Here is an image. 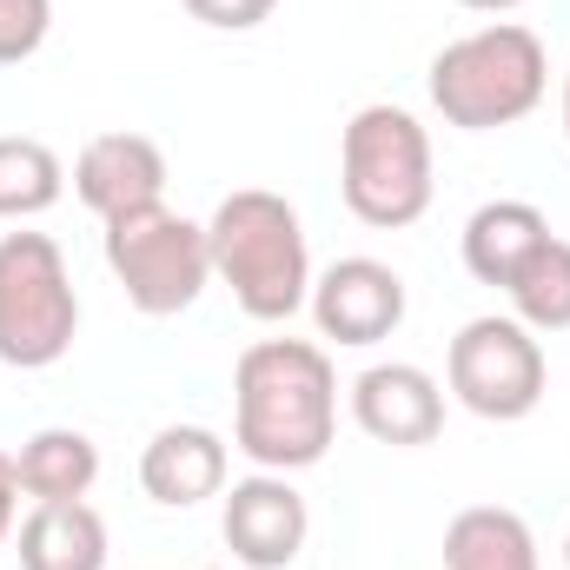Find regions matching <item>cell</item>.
I'll list each match as a JSON object with an SVG mask.
<instances>
[{
    "instance_id": "7402d4cb",
    "label": "cell",
    "mask_w": 570,
    "mask_h": 570,
    "mask_svg": "<svg viewBox=\"0 0 570 570\" xmlns=\"http://www.w3.org/2000/svg\"><path fill=\"white\" fill-rule=\"evenodd\" d=\"M458 7H471V13H511V7H524V0H458Z\"/></svg>"
},
{
    "instance_id": "603a6c76",
    "label": "cell",
    "mask_w": 570,
    "mask_h": 570,
    "mask_svg": "<svg viewBox=\"0 0 570 570\" xmlns=\"http://www.w3.org/2000/svg\"><path fill=\"white\" fill-rule=\"evenodd\" d=\"M564 140H570V67H564Z\"/></svg>"
},
{
    "instance_id": "cb8c5ba5",
    "label": "cell",
    "mask_w": 570,
    "mask_h": 570,
    "mask_svg": "<svg viewBox=\"0 0 570 570\" xmlns=\"http://www.w3.org/2000/svg\"><path fill=\"white\" fill-rule=\"evenodd\" d=\"M564 564H570V531H564Z\"/></svg>"
},
{
    "instance_id": "ac0fdd59",
    "label": "cell",
    "mask_w": 570,
    "mask_h": 570,
    "mask_svg": "<svg viewBox=\"0 0 570 570\" xmlns=\"http://www.w3.org/2000/svg\"><path fill=\"white\" fill-rule=\"evenodd\" d=\"M504 292H511V318L531 325L538 338H544V332H570V239L551 233Z\"/></svg>"
},
{
    "instance_id": "7c38bea8",
    "label": "cell",
    "mask_w": 570,
    "mask_h": 570,
    "mask_svg": "<svg viewBox=\"0 0 570 570\" xmlns=\"http://www.w3.org/2000/svg\"><path fill=\"white\" fill-rule=\"evenodd\" d=\"M226 438L206 425H166L140 451V491L166 511H193L226 491Z\"/></svg>"
},
{
    "instance_id": "5b68a950",
    "label": "cell",
    "mask_w": 570,
    "mask_h": 570,
    "mask_svg": "<svg viewBox=\"0 0 570 570\" xmlns=\"http://www.w3.org/2000/svg\"><path fill=\"white\" fill-rule=\"evenodd\" d=\"M80 292L47 233H0V365L47 372L73 352Z\"/></svg>"
},
{
    "instance_id": "9a60e30c",
    "label": "cell",
    "mask_w": 570,
    "mask_h": 570,
    "mask_svg": "<svg viewBox=\"0 0 570 570\" xmlns=\"http://www.w3.org/2000/svg\"><path fill=\"white\" fill-rule=\"evenodd\" d=\"M13 478H20V498L33 504H73L100 478V444L73 425H47L13 451Z\"/></svg>"
},
{
    "instance_id": "ffe728a7",
    "label": "cell",
    "mask_w": 570,
    "mask_h": 570,
    "mask_svg": "<svg viewBox=\"0 0 570 570\" xmlns=\"http://www.w3.org/2000/svg\"><path fill=\"white\" fill-rule=\"evenodd\" d=\"M199 27H213V33H253L259 20H273V7L279 0H179Z\"/></svg>"
},
{
    "instance_id": "7a4b0ae2",
    "label": "cell",
    "mask_w": 570,
    "mask_h": 570,
    "mask_svg": "<svg viewBox=\"0 0 570 570\" xmlns=\"http://www.w3.org/2000/svg\"><path fill=\"white\" fill-rule=\"evenodd\" d=\"M206 246H213V279L259 325H279L312 298L305 219L285 193H266V186L226 193L206 219Z\"/></svg>"
},
{
    "instance_id": "44dd1931",
    "label": "cell",
    "mask_w": 570,
    "mask_h": 570,
    "mask_svg": "<svg viewBox=\"0 0 570 570\" xmlns=\"http://www.w3.org/2000/svg\"><path fill=\"white\" fill-rule=\"evenodd\" d=\"M13 518H20V478H13V458L0 451V544L13 538Z\"/></svg>"
},
{
    "instance_id": "3957f363",
    "label": "cell",
    "mask_w": 570,
    "mask_h": 570,
    "mask_svg": "<svg viewBox=\"0 0 570 570\" xmlns=\"http://www.w3.org/2000/svg\"><path fill=\"white\" fill-rule=\"evenodd\" d=\"M431 107L444 114V127L458 134H498V127H518L524 114L544 107L551 94V53L531 27L518 20H491L451 47H438L425 73Z\"/></svg>"
},
{
    "instance_id": "2e32d148",
    "label": "cell",
    "mask_w": 570,
    "mask_h": 570,
    "mask_svg": "<svg viewBox=\"0 0 570 570\" xmlns=\"http://www.w3.org/2000/svg\"><path fill=\"white\" fill-rule=\"evenodd\" d=\"M444 570H544L538 538L504 504H471L444 524Z\"/></svg>"
},
{
    "instance_id": "52a82bcc",
    "label": "cell",
    "mask_w": 570,
    "mask_h": 570,
    "mask_svg": "<svg viewBox=\"0 0 570 570\" xmlns=\"http://www.w3.org/2000/svg\"><path fill=\"white\" fill-rule=\"evenodd\" d=\"M444 385L451 399L471 412V419H491V425H518L544 405V385H551V365H544V338L504 312H484L471 318L451 352H444Z\"/></svg>"
},
{
    "instance_id": "9c48e42d",
    "label": "cell",
    "mask_w": 570,
    "mask_h": 570,
    "mask_svg": "<svg viewBox=\"0 0 570 570\" xmlns=\"http://www.w3.org/2000/svg\"><path fill=\"white\" fill-rule=\"evenodd\" d=\"M305 305L318 318V338L365 352V345H379V338H392L405 325V279L385 259L352 253V259H332L312 279V298Z\"/></svg>"
},
{
    "instance_id": "5bb4252c",
    "label": "cell",
    "mask_w": 570,
    "mask_h": 570,
    "mask_svg": "<svg viewBox=\"0 0 570 570\" xmlns=\"http://www.w3.org/2000/svg\"><path fill=\"white\" fill-rule=\"evenodd\" d=\"M20 570H107V518L73 504H33L20 518Z\"/></svg>"
},
{
    "instance_id": "277c9868",
    "label": "cell",
    "mask_w": 570,
    "mask_h": 570,
    "mask_svg": "<svg viewBox=\"0 0 570 570\" xmlns=\"http://www.w3.org/2000/svg\"><path fill=\"white\" fill-rule=\"evenodd\" d=\"M431 134L419 114L392 107V100H372L345 120L338 134V193L352 206V219L379 226V233H399V226H419L431 206Z\"/></svg>"
},
{
    "instance_id": "6da1fadb",
    "label": "cell",
    "mask_w": 570,
    "mask_h": 570,
    "mask_svg": "<svg viewBox=\"0 0 570 570\" xmlns=\"http://www.w3.org/2000/svg\"><path fill=\"white\" fill-rule=\"evenodd\" d=\"M338 438V372L312 338H259L233 365V451L259 471H305Z\"/></svg>"
},
{
    "instance_id": "4fadbf2b",
    "label": "cell",
    "mask_w": 570,
    "mask_h": 570,
    "mask_svg": "<svg viewBox=\"0 0 570 570\" xmlns=\"http://www.w3.org/2000/svg\"><path fill=\"white\" fill-rule=\"evenodd\" d=\"M544 239H551V219L531 199H491L464 219V273L478 285H511Z\"/></svg>"
},
{
    "instance_id": "e0dca14e",
    "label": "cell",
    "mask_w": 570,
    "mask_h": 570,
    "mask_svg": "<svg viewBox=\"0 0 570 570\" xmlns=\"http://www.w3.org/2000/svg\"><path fill=\"white\" fill-rule=\"evenodd\" d=\"M67 193V166L47 140L7 134L0 140V219H40L47 206H60Z\"/></svg>"
},
{
    "instance_id": "30bf717a",
    "label": "cell",
    "mask_w": 570,
    "mask_h": 570,
    "mask_svg": "<svg viewBox=\"0 0 570 570\" xmlns=\"http://www.w3.org/2000/svg\"><path fill=\"white\" fill-rule=\"evenodd\" d=\"M352 419L365 438L392 444V451H419V444H438L444 431V385L431 379L425 365H365L352 379Z\"/></svg>"
},
{
    "instance_id": "d6986e66",
    "label": "cell",
    "mask_w": 570,
    "mask_h": 570,
    "mask_svg": "<svg viewBox=\"0 0 570 570\" xmlns=\"http://www.w3.org/2000/svg\"><path fill=\"white\" fill-rule=\"evenodd\" d=\"M47 27H53V0H0V67L33 60Z\"/></svg>"
},
{
    "instance_id": "8992f818",
    "label": "cell",
    "mask_w": 570,
    "mask_h": 570,
    "mask_svg": "<svg viewBox=\"0 0 570 570\" xmlns=\"http://www.w3.org/2000/svg\"><path fill=\"white\" fill-rule=\"evenodd\" d=\"M107 273L120 279L127 305L146 318H179L213 285V246L206 226L173 213L166 199L107 219Z\"/></svg>"
},
{
    "instance_id": "8fae6325",
    "label": "cell",
    "mask_w": 570,
    "mask_h": 570,
    "mask_svg": "<svg viewBox=\"0 0 570 570\" xmlns=\"http://www.w3.org/2000/svg\"><path fill=\"white\" fill-rule=\"evenodd\" d=\"M73 193L87 213L120 219L166 199V153L146 134H94L73 159Z\"/></svg>"
},
{
    "instance_id": "ba28073f",
    "label": "cell",
    "mask_w": 570,
    "mask_h": 570,
    "mask_svg": "<svg viewBox=\"0 0 570 570\" xmlns=\"http://www.w3.org/2000/svg\"><path fill=\"white\" fill-rule=\"evenodd\" d=\"M226 511H219V538L226 551L246 570H292L305 538H312V511L298 498V484L285 471H253L239 484L219 491Z\"/></svg>"
}]
</instances>
